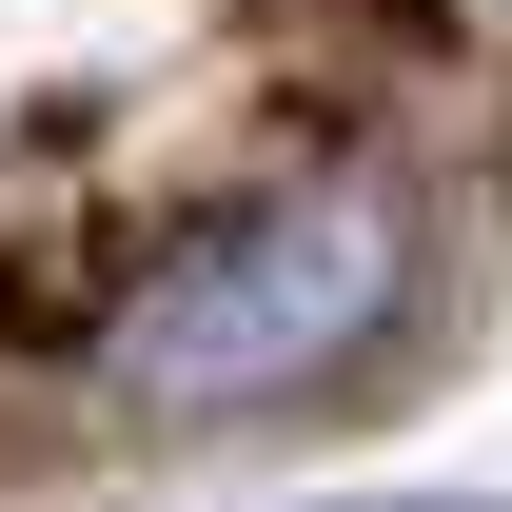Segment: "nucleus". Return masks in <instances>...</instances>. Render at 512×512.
I'll return each instance as SVG.
<instances>
[{"label":"nucleus","mask_w":512,"mask_h":512,"mask_svg":"<svg viewBox=\"0 0 512 512\" xmlns=\"http://www.w3.org/2000/svg\"><path fill=\"white\" fill-rule=\"evenodd\" d=\"M394 296H414V217L375 178H276L237 217H197L178 256H138L119 316H99V355L158 414H276V394L355 375L394 335Z\"/></svg>","instance_id":"nucleus-1"},{"label":"nucleus","mask_w":512,"mask_h":512,"mask_svg":"<svg viewBox=\"0 0 512 512\" xmlns=\"http://www.w3.org/2000/svg\"><path fill=\"white\" fill-rule=\"evenodd\" d=\"M335 512H473V493H335Z\"/></svg>","instance_id":"nucleus-2"}]
</instances>
